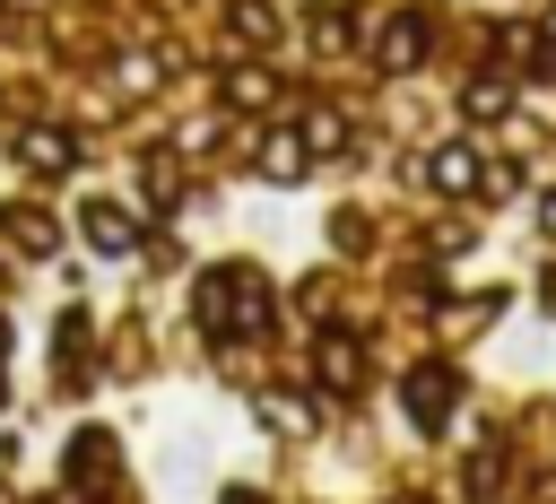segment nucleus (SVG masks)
I'll return each mask as SVG.
<instances>
[{
    "label": "nucleus",
    "mask_w": 556,
    "mask_h": 504,
    "mask_svg": "<svg viewBox=\"0 0 556 504\" xmlns=\"http://www.w3.org/2000/svg\"><path fill=\"white\" fill-rule=\"evenodd\" d=\"M17 156H26V165H35V174H61V165H70V156H78V148H70V139H61V130H26V139H17Z\"/></svg>",
    "instance_id": "f257e3e1"
},
{
    "label": "nucleus",
    "mask_w": 556,
    "mask_h": 504,
    "mask_svg": "<svg viewBox=\"0 0 556 504\" xmlns=\"http://www.w3.org/2000/svg\"><path fill=\"white\" fill-rule=\"evenodd\" d=\"M87 235H96L104 252H122V243H130V217H122L113 200H87Z\"/></svg>",
    "instance_id": "f03ea898"
},
{
    "label": "nucleus",
    "mask_w": 556,
    "mask_h": 504,
    "mask_svg": "<svg viewBox=\"0 0 556 504\" xmlns=\"http://www.w3.org/2000/svg\"><path fill=\"white\" fill-rule=\"evenodd\" d=\"M261 165H269V174H295L304 156H295V139H269V148H261Z\"/></svg>",
    "instance_id": "7ed1b4c3"
}]
</instances>
